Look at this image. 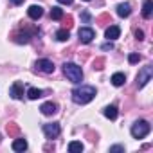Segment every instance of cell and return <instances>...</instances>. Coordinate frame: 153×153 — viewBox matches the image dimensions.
Returning <instances> with one entry per match:
<instances>
[{
  "label": "cell",
  "instance_id": "obj_25",
  "mask_svg": "<svg viewBox=\"0 0 153 153\" xmlns=\"http://www.w3.org/2000/svg\"><path fill=\"white\" fill-rule=\"evenodd\" d=\"M110 151H112V153H119V151H124V148H123V146H112Z\"/></svg>",
  "mask_w": 153,
  "mask_h": 153
},
{
  "label": "cell",
  "instance_id": "obj_19",
  "mask_svg": "<svg viewBox=\"0 0 153 153\" xmlns=\"http://www.w3.org/2000/svg\"><path fill=\"white\" fill-rule=\"evenodd\" d=\"M68 38H70L68 29H59V31L56 33V40H59V42H67Z\"/></svg>",
  "mask_w": 153,
  "mask_h": 153
},
{
  "label": "cell",
  "instance_id": "obj_28",
  "mask_svg": "<svg viewBox=\"0 0 153 153\" xmlns=\"http://www.w3.org/2000/svg\"><path fill=\"white\" fill-rule=\"evenodd\" d=\"M11 2H13L15 6H20V4H24V0H11Z\"/></svg>",
  "mask_w": 153,
  "mask_h": 153
},
{
  "label": "cell",
  "instance_id": "obj_13",
  "mask_svg": "<svg viewBox=\"0 0 153 153\" xmlns=\"http://www.w3.org/2000/svg\"><path fill=\"white\" fill-rule=\"evenodd\" d=\"M124 81H126V76L123 72H115L112 76V85L114 87H121V85H124Z\"/></svg>",
  "mask_w": 153,
  "mask_h": 153
},
{
  "label": "cell",
  "instance_id": "obj_1",
  "mask_svg": "<svg viewBox=\"0 0 153 153\" xmlns=\"http://www.w3.org/2000/svg\"><path fill=\"white\" fill-rule=\"evenodd\" d=\"M94 97H96V88L88 87V85H81V87L72 90V99H74V103H78V105H87Z\"/></svg>",
  "mask_w": 153,
  "mask_h": 153
},
{
  "label": "cell",
  "instance_id": "obj_15",
  "mask_svg": "<svg viewBox=\"0 0 153 153\" xmlns=\"http://www.w3.org/2000/svg\"><path fill=\"white\" fill-rule=\"evenodd\" d=\"M13 149L15 151H25L27 149V140L25 139H15L13 140Z\"/></svg>",
  "mask_w": 153,
  "mask_h": 153
},
{
  "label": "cell",
  "instance_id": "obj_11",
  "mask_svg": "<svg viewBox=\"0 0 153 153\" xmlns=\"http://www.w3.org/2000/svg\"><path fill=\"white\" fill-rule=\"evenodd\" d=\"M105 36H106L108 40H115V38H119V36H121V29H119V25H110V27L105 31Z\"/></svg>",
  "mask_w": 153,
  "mask_h": 153
},
{
  "label": "cell",
  "instance_id": "obj_6",
  "mask_svg": "<svg viewBox=\"0 0 153 153\" xmlns=\"http://www.w3.org/2000/svg\"><path fill=\"white\" fill-rule=\"evenodd\" d=\"M78 36H79V42H81V43H90V42L96 38V33H94V29H90V27H81V29L78 31Z\"/></svg>",
  "mask_w": 153,
  "mask_h": 153
},
{
  "label": "cell",
  "instance_id": "obj_23",
  "mask_svg": "<svg viewBox=\"0 0 153 153\" xmlns=\"http://www.w3.org/2000/svg\"><path fill=\"white\" fill-rule=\"evenodd\" d=\"M103 65H105V59H103V58H99V59H96V61H94V68H97V70H101V68H103Z\"/></svg>",
  "mask_w": 153,
  "mask_h": 153
},
{
  "label": "cell",
  "instance_id": "obj_24",
  "mask_svg": "<svg viewBox=\"0 0 153 153\" xmlns=\"http://www.w3.org/2000/svg\"><path fill=\"white\" fill-rule=\"evenodd\" d=\"M135 38H137L139 42H140V40H144V33H142L140 29H137V31H135Z\"/></svg>",
  "mask_w": 153,
  "mask_h": 153
},
{
  "label": "cell",
  "instance_id": "obj_9",
  "mask_svg": "<svg viewBox=\"0 0 153 153\" xmlns=\"http://www.w3.org/2000/svg\"><path fill=\"white\" fill-rule=\"evenodd\" d=\"M40 110H42V114H43V115H54V114L58 112V105H56V103H52V101H49V103H43Z\"/></svg>",
  "mask_w": 153,
  "mask_h": 153
},
{
  "label": "cell",
  "instance_id": "obj_3",
  "mask_svg": "<svg viewBox=\"0 0 153 153\" xmlns=\"http://www.w3.org/2000/svg\"><path fill=\"white\" fill-rule=\"evenodd\" d=\"M149 130H151V126H149L148 121H137V123L131 126V135H133L135 139H144V137L149 133Z\"/></svg>",
  "mask_w": 153,
  "mask_h": 153
},
{
  "label": "cell",
  "instance_id": "obj_2",
  "mask_svg": "<svg viewBox=\"0 0 153 153\" xmlns=\"http://www.w3.org/2000/svg\"><path fill=\"white\" fill-rule=\"evenodd\" d=\"M63 74L72 83H81L83 81V70H81L79 65H76V63H63Z\"/></svg>",
  "mask_w": 153,
  "mask_h": 153
},
{
  "label": "cell",
  "instance_id": "obj_10",
  "mask_svg": "<svg viewBox=\"0 0 153 153\" xmlns=\"http://www.w3.org/2000/svg\"><path fill=\"white\" fill-rule=\"evenodd\" d=\"M27 15H29V18L38 20V18H42V15H43V7H42V6H31V7L27 9Z\"/></svg>",
  "mask_w": 153,
  "mask_h": 153
},
{
  "label": "cell",
  "instance_id": "obj_16",
  "mask_svg": "<svg viewBox=\"0 0 153 153\" xmlns=\"http://www.w3.org/2000/svg\"><path fill=\"white\" fill-rule=\"evenodd\" d=\"M103 114H105V117H108V119L114 121V119H117V114H119V112H117V106L112 105V106H106V108L103 110Z\"/></svg>",
  "mask_w": 153,
  "mask_h": 153
},
{
  "label": "cell",
  "instance_id": "obj_22",
  "mask_svg": "<svg viewBox=\"0 0 153 153\" xmlns=\"http://www.w3.org/2000/svg\"><path fill=\"white\" fill-rule=\"evenodd\" d=\"M128 61H130V63H139V61H140V56L133 52V54H130V56H128Z\"/></svg>",
  "mask_w": 153,
  "mask_h": 153
},
{
  "label": "cell",
  "instance_id": "obj_27",
  "mask_svg": "<svg viewBox=\"0 0 153 153\" xmlns=\"http://www.w3.org/2000/svg\"><path fill=\"white\" fill-rule=\"evenodd\" d=\"M65 22H67V27H70V25H72V16H67Z\"/></svg>",
  "mask_w": 153,
  "mask_h": 153
},
{
  "label": "cell",
  "instance_id": "obj_29",
  "mask_svg": "<svg viewBox=\"0 0 153 153\" xmlns=\"http://www.w3.org/2000/svg\"><path fill=\"white\" fill-rule=\"evenodd\" d=\"M103 49H105V51H106V49H114V45H112V43H105Z\"/></svg>",
  "mask_w": 153,
  "mask_h": 153
},
{
  "label": "cell",
  "instance_id": "obj_12",
  "mask_svg": "<svg viewBox=\"0 0 153 153\" xmlns=\"http://www.w3.org/2000/svg\"><path fill=\"white\" fill-rule=\"evenodd\" d=\"M117 15H119V16H123V18L130 16V15H131V6H130L128 2L119 4V6H117Z\"/></svg>",
  "mask_w": 153,
  "mask_h": 153
},
{
  "label": "cell",
  "instance_id": "obj_30",
  "mask_svg": "<svg viewBox=\"0 0 153 153\" xmlns=\"http://www.w3.org/2000/svg\"><path fill=\"white\" fill-rule=\"evenodd\" d=\"M85 2H90V0H85Z\"/></svg>",
  "mask_w": 153,
  "mask_h": 153
},
{
  "label": "cell",
  "instance_id": "obj_18",
  "mask_svg": "<svg viewBox=\"0 0 153 153\" xmlns=\"http://www.w3.org/2000/svg\"><path fill=\"white\" fill-rule=\"evenodd\" d=\"M68 151H70V153H79V151H83V144H81L79 140H72V142L68 144Z\"/></svg>",
  "mask_w": 153,
  "mask_h": 153
},
{
  "label": "cell",
  "instance_id": "obj_14",
  "mask_svg": "<svg viewBox=\"0 0 153 153\" xmlns=\"http://www.w3.org/2000/svg\"><path fill=\"white\" fill-rule=\"evenodd\" d=\"M151 13H153V2H151V0H146V2H144V7H142V16H144L146 20H149V18H151Z\"/></svg>",
  "mask_w": 153,
  "mask_h": 153
},
{
  "label": "cell",
  "instance_id": "obj_5",
  "mask_svg": "<svg viewBox=\"0 0 153 153\" xmlns=\"http://www.w3.org/2000/svg\"><path fill=\"white\" fill-rule=\"evenodd\" d=\"M61 128H59V123H49V124H43V133L47 139H56L59 135Z\"/></svg>",
  "mask_w": 153,
  "mask_h": 153
},
{
  "label": "cell",
  "instance_id": "obj_4",
  "mask_svg": "<svg viewBox=\"0 0 153 153\" xmlns=\"http://www.w3.org/2000/svg\"><path fill=\"white\" fill-rule=\"evenodd\" d=\"M151 78H153V68L151 67H142L139 70V74H137V85H139V88H142L148 81H151Z\"/></svg>",
  "mask_w": 153,
  "mask_h": 153
},
{
  "label": "cell",
  "instance_id": "obj_20",
  "mask_svg": "<svg viewBox=\"0 0 153 153\" xmlns=\"http://www.w3.org/2000/svg\"><path fill=\"white\" fill-rule=\"evenodd\" d=\"M51 18H52V20H61V18H63V9L52 7V9H51Z\"/></svg>",
  "mask_w": 153,
  "mask_h": 153
},
{
  "label": "cell",
  "instance_id": "obj_7",
  "mask_svg": "<svg viewBox=\"0 0 153 153\" xmlns=\"http://www.w3.org/2000/svg\"><path fill=\"white\" fill-rule=\"evenodd\" d=\"M36 68L43 74H52L54 72V63L51 59H38L36 61Z\"/></svg>",
  "mask_w": 153,
  "mask_h": 153
},
{
  "label": "cell",
  "instance_id": "obj_21",
  "mask_svg": "<svg viewBox=\"0 0 153 153\" xmlns=\"http://www.w3.org/2000/svg\"><path fill=\"white\" fill-rule=\"evenodd\" d=\"M7 133H9V135H18V133H20V128H18L15 123H11V124H7Z\"/></svg>",
  "mask_w": 153,
  "mask_h": 153
},
{
  "label": "cell",
  "instance_id": "obj_26",
  "mask_svg": "<svg viewBox=\"0 0 153 153\" xmlns=\"http://www.w3.org/2000/svg\"><path fill=\"white\" fill-rule=\"evenodd\" d=\"M58 2H59V4H65V6H68V4H72V2H74V0H58Z\"/></svg>",
  "mask_w": 153,
  "mask_h": 153
},
{
  "label": "cell",
  "instance_id": "obj_8",
  "mask_svg": "<svg viewBox=\"0 0 153 153\" xmlns=\"http://www.w3.org/2000/svg\"><path fill=\"white\" fill-rule=\"evenodd\" d=\"M9 94H11L13 99H22V97H24V85H22L20 81H15V83L11 85Z\"/></svg>",
  "mask_w": 153,
  "mask_h": 153
},
{
  "label": "cell",
  "instance_id": "obj_17",
  "mask_svg": "<svg viewBox=\"0 0 153 153\" xmlns=\"http://www.w3.org/2000/svg\"><path fill=\"white\" fill-rule=\"evenodd\" d=\"M42 96H43V90H40V88H34V87H33V88L27 90V97L33 99V101H34V99H40Z\"/></svg>",
  "mask_w": 153,
  "mask_h": 153
}]
</instances>
